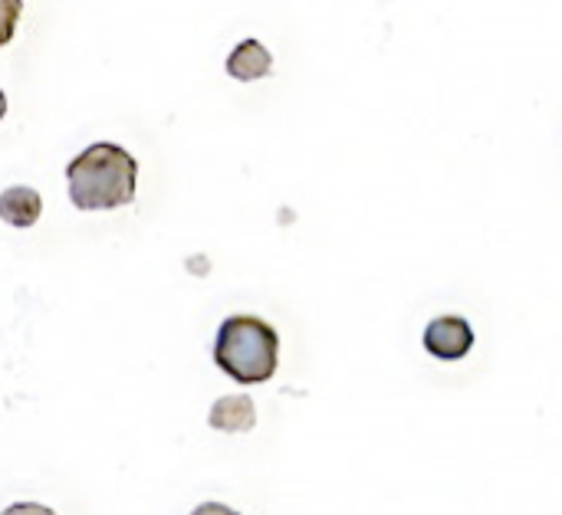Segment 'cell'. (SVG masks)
<instances>
[{
  "mask_svg": "<svg viewBox=\"0 0 562 515\" xmlns=\"http://www.w3.org/2000/svg\"><path fill=\"white\" fill-rule=\"evenodd\" d=\"M43 214V201L33 187H10L0 194V220L10 227H33Z\"/></svg>",
  "mask_w": 562,
  "mask_h": 515,
  "instance_id": "obj_6",
  "label": "cell"
},
{
  "mask_svg": "<svg viewBox=\"0 0 562 515\" xmlns=\"http://www.w3.org/2000/svg\"><path fill=\"white\" fill-rule=\"evenodd\" d=\"M69 197L79 210H115L135 201L138 164L135 158L112 145L95 141L66 168Z\"/></svg>",
  "mask_w": 562,
  "mask_h": 515,
  "instance_id": "obj_1",
  "label": "cell"
},
{
  "mask_svg": "<svg viewBox=\"0 0 562 515\" xmlns=\"http://www.w3.org/2000/svg\"><path fill=\"white\" fill-rule=\"evenodd\" d=\"M273 69V56L260 39H244L234 46V53L227 56V72L240 82H254L263 79Z\"/></svg>",
  "mask_w": 562,
  "mask_h": 515,
  "instance_id": "obj_4",
  "label": "cell"
},
{
  "mask_svg": "<svg viewBox=\"0 0 562 515\" xmlns=\"http://www.w3.org/2000/svg\"><path fill=\"white\" fill-rule=\"evenodd\" d=\"M3 115H7V95L0 92V118H3Z\"/></svg>",
  "mask_w": 562,
  "mask_h": 515,
  "instance_id": "obj_8",
  "label": "cell"
},
{
  "mask_svg": "<svg viewBox=\"0 0 562 515\" xmlns=\"http://www.w3.org/2000/svg\"><path fill=\"white\" fill-rule=\"evenodd\" d=\"M280 335L257 316H231L214 342V362L240 385H263L277 371Z\"/></svg>",
  "mask_w": 562,
  "mask_h": 515,
  "instance_id": "obj_2",
  "label": "cell"
},
{
  "mask_svg": "<svg viewBox=\"0 0 562 515\" xmlns=\"http://www.w3.org/2000/svg\"><path fill=\"white\" fill-rule=\"evenodd\" d=\"M20 13H23V0H0V46L13 39Z\"/></svg>",
  "mask_w": 562,
  "mask_h": 515,
  "instance_id": "obj_7",
  "label": "cell"
},
{
  "mask_svg": "<svg viewBox=\"0 0 562 515\" xmlns=\"http://www.w3.org/2000/svg\"><path fill=\"white\" fill-rule=\"evenodd\" d=\"M207 424L214 431H227V434H237V431H254L257 424V408L247 394H234V398H221L214 408H211V417Z\"/></svg>",
  "mask_w": 562,
  "mask_h": 515,
  "instance_id": "obj_5",
  "label": "cell"
},
{
  "mask_svg": "<svg viewBox=\"0 0 562 515\" xmlns=\"http://www.w3.org/2000/svg\"><path fill=\"white\" fill-rule=\"evenodd\" d=\"M425 348L441 358V362H458L464 358L471 348H474V329L468 325V319L461 316H445V319H435L428 329H425Z\"/></svg>",
  "mask_w": 562,
  "mask_h": 515,
  "instance_id": "obj_3",
  "label": "cell"
}]
</instances>
